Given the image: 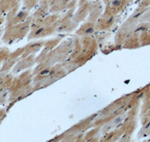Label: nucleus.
Instances as JSON below:
<instances>
[{
    "label": "nucleus",
    "instance_id": "f257e3e1",
    "mask_svg": "<svg viewBox=\"0 0 150 142\" xmlns=\"http://www.w3.org/2000/svg\"><path fill=\"white\" fill-rule=\"evenodd\" d=\"M32 2H35V0H26V3H31Z\"/></svg>",
    "mask_w": 150,
    "mask_h": 142
}]
</instances>
